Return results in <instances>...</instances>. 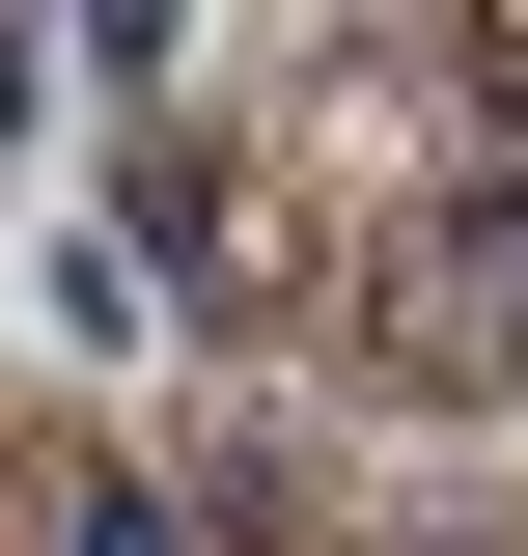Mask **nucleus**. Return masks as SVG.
Wrapping results in <instances>:
<instances>
[{"label": "nucleus", "mask_w": 528, "mask_h": 556, "mask_svg": "<svg viewBox=\"0 0 528 556\" xmlns=\"http://www.w3.org/2000/svg\"><path fill=\"white\" fill-rule=\"evenodd\" d=\"M417 306H445V362H528V195H473L445 251H417Z\"/></svg>", "instance_id": "f257e3e1"}, {"label": "nucleus", "mask_w": 528, "mask_h": 556, "mask_svg": "<svg viewBox=\"0 0 528 556\" xmlns=\"http://www.w3.org/2000/svg\"><path fill=\"white\" fill-rule=\"evenodd\" d=\"M0 112H28V28H0Z\"/></svg>", "instance_id": "f03ea898"}]
</instances>
